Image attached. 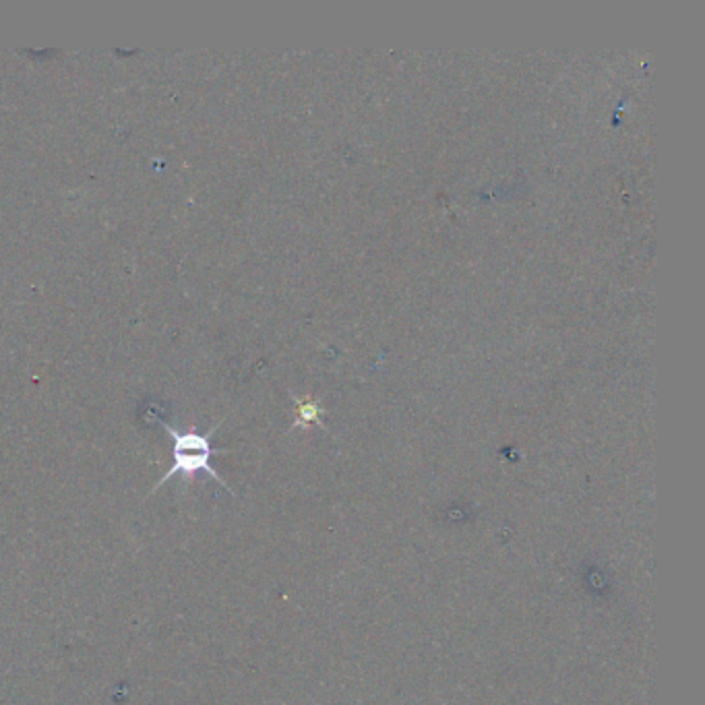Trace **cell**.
<instances>
[{"instance_id":"1","label":"cell","mask_w":705,"mask_h":705,"mask_svg":"<svg viewBox=\"0 0 705 705\" xmlns=\"http://www.w3.org/2000/svg\"><path fill=\"white\" fill-rule=\"evenodd\" d=\"M158 422L164 426V431L172 437L174 447H172V466L170 470L158 480V484L149 490L151 493H156L158 488H162L168 480H172L174 476H182L187 482H191L197 474L205 472L209 478H213L216 482H220L224 488H228L226 480L213 470L211 466V455L216 453L211 447V437L216 435V431L220 428L222 422H218V426H213L209 433H199L197 428H191V431L180 433L172 424H168L162 416H158ZM230 490V488H228ZM232 493V490H230Z\"/></svg>"},{"instance_id":"2","label":"cell","mask_w":705,"mask_h":705,"mask_svg":"<svg viewBox=\"0 0 705 705\" xmlns=\"http://www.w3.org/2000/svg\"><path fill=\"white\" fill-rule=\"evenodd\" d=\"M319 418V408L315 402H300L298 422H315Z\"/></svg>"}]
</instances>
